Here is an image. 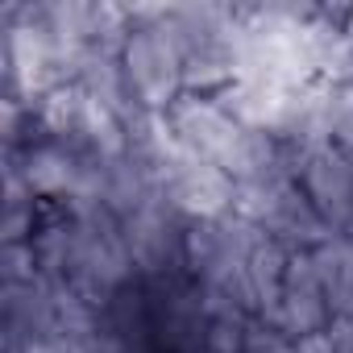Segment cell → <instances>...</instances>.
<instances>
[{
  "instance_id": "6da1fadb",
  "label": "cell",
  "mask_w": 353,
  "mask_h": 353,
  "mask_svg": "<svg viewBox=\"0 0 353 353\" xmlns=\"http://www.w3.org/2000/svg\"><path fill=\"white\" fill-rule=\"evenodd\" d=\"M121 71H125L129 100L141 112L162 117L183 96V50L174 42L162 9L133 13V30L121 46Z\"/></svg>"
}]
</instances>
